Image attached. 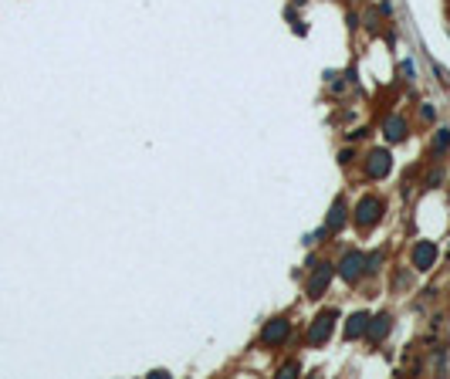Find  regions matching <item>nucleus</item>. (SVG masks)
<instances>
[{"label": "nucleus", "mask_w": 450, "mask_h": 379, "mask_svg": "<svg viewBox=\"0 0 450 379\" xmlns=\"http://www.w3.org/2000/svg\"><path fill=\"white\" fill-rule=\"evenodd\" d=\"M366 328H369V315H366V311H359V315H352V318H349L345 335H349V339H356V335H362Z\"/></svg>", "instance_id": "obj_9"}, {"label": "nucleus", "mask_w": 450, "mask_h": 379, "mask_svg": "<svg viewBox=\"0 0 450 379\" xmlns=\"http://www.w3.org/2000/svg\"><path fill=\"white\" fill-rule=\"evenodd\" d=\"M403 136H406V126L399 119H389L386 122V139H403Z\"/></svg>", "instance_id": "obj_11"}, {"label": "nucleus", "mask_w": 450, "mask_h": 379, "mask_svg": "<svg viewBox=\"0 0 450 379\" xmlns=\"http://www.w3.org/2000/svg\"><path fill=\"white\" fill-rule=\"evenodd\" d=\"M261 339H264L268 345H278V342H285V339H288V322H285V318H274V322H271V325L261 332Z\"/></svg>", "instance_id": "obj_4"}, {"label": "nucleus", "mask_w": 450, "mask_h": 379, "mask_svg": "<svg viewBox=\"0 0 450 379\" xmlns=\"http://www.w3.org/2000/svg\"><path fill=\"white\" fill-rule=\"evenodd\" d=\"M386 173H389V156L379 149V152L369 156V176H373V180H382Z\"/></svg>", "instance_id": "obj_7"}, {"label": "nucleus", "mask_w": 450, "mask_h": 379, "mask_svg": "<svg viewBox=\"0 0 450 379\" xmlns=\"http://www.w3.org/2000/svg\"><path fill=\"white\" fill-rule=\"evenodd\" d=\"M447 146H450V129H440V132H437V139H433V149L444 152Z\"/></svg>", "instance_id": "obj_12"}, {"label": "nucleus", "mask_w": 450, "mask_h": 379, "mask_svg": "<svg viewBox=\"0 0 450 379\" xmlns=\"http://www.w3.org/2000/svg\"><path fill=\"white\" fill-rule=\"evenodd\" d=\"M389 315H379V318H373V328H369V342H382L386 335H389Z\"/></svg>", "instance_id": "obj_10"}, {"label": "nucleus", "mask_w": 450, "mask_h": 379, "mask_svg": "<svg viewBox=\"0 0 450 379\" xmlns=\"http://www.w3.org/2000/svg\"><path fill=\"white\" fill-rule=\"evenodd\" d=\"M362 268H366V257H362L359 251H349L339 271H342V278H345V281H356V278L362 274Z\"/></svg>", "instance_id": "obj_2"}, {"label": "nucleus", "mask_w": 450, "mask_h": 379, "mask_svg": "<svg viewBox=\"0 0 450 379\" xmlns=\"http://www.w3.org/2000/svg\"><path fill=\"white\" fill-rule=\"evenodd\" d=\"M379 200H373V197H366L362 203H359V210H356V224L359 227H373L376 220H379Z\"/></svg>", "instance_id": "obj_1"}, {"label": "nucleus", "mask_w": 450, "mask_h": 379, "mask_svg": "<svg viewBox=\"0 0 450 379\" xmlns=\"http://www.w3.org/2000/svg\"><path fill=\"white\" fill-rule=\"evenodd\" d=\"M342 220H345V203H342V200H335V203H332V210H328L325 230H328V234H335V230L342 227Z\"/></svg>", "instance_id": "obj_8"}, {"label": "nucleus", "mask_w": 450, "mask_h": 379, "mask_svg": "<svg viewBox=\"0 0 450 379\" xmlns=\"http://www.w3.org/2000/svg\"><path fill=\"white\" fill-rule=\"evenodd\" d=\"M328 281H332V268L328 264H322L315 274H311V281H308V295L311 298H318V295H325V288H328Z\"/></svg>", "instance_id": "obj_3"}, {"label": "nucleus", "mask_w": 450, "mask_h": 379, "mask_svg": "<svg viewBox=\"0 0 450 379\" xmlns=\"http://www.w3.org/2000/svg\"><path fill=\"white\" fill-rule=\"evenodd\" d=\"M328 335H332V315L325 311V315H318L315 325H311V342H325Z\"/></svg>", "instance_id": "obj_6"}, {"label": "nucleus", "mask_w": 450, "mask_h": 379, "mask_svg": "<svg viewBox=\"0 0 450 379\" xmlns=\"http://www.w3.org/2000/svg\"><path fill=\"white\" fill-rule=\"evenodd\" d=\"M433 257H437V247L423 240V244H416V251H413V268H420V271H423V268H430V264H433Z\"/></svg>", "instance_id": "obj_5"}]
</instances>
